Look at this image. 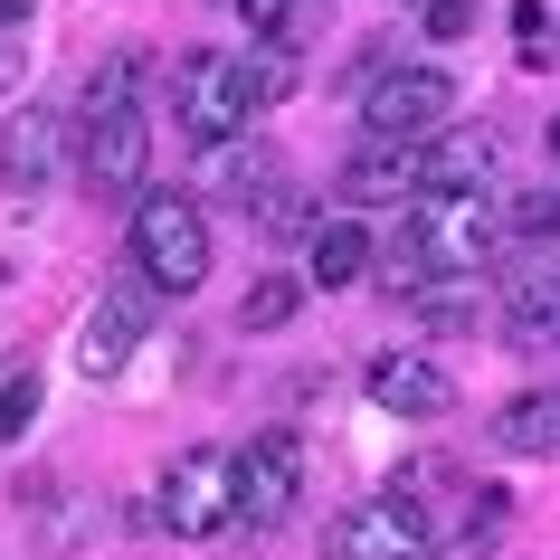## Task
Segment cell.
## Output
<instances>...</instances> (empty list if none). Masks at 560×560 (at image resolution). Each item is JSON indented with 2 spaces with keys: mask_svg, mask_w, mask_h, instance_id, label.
I'll use <instances>...</instances> for the list:
<instances>
[{
  "mask_svg": "<svg viewBox=\"0 0 560 560\" xmlns=\"http://www.w3.org/2000/svg\"><path fill=\"white\" fill-rule=\"evenodd\" d=\"M295 86V67L285 58H237V48H190L172 67V124L190 143H237L247 124L276 105V95Z\"/></svg>",
  "mask_w": 560,
  "mask_h": 560,
  "instance_id": "6da1fadb",
  "label": "cell"
},
{
  "mask_svg": "<svg viewBox=\"0 0 560 560\" xmlns=\"http://www.w3.org/2000/svg\"><path fill=\"white\" fill-rule=\"evenodd\" d=\"M503 219L485 190H418L409 229H399V266H418V276H485L503 247Z\"/></svg>",
  "mask_w": 560,
  "mask_h": 560,
  "instance_id": "7a4b0ae2",
  "label": "cell"
},
{
  "mask_svg": "<svg viewBox=\"0 0 560 560\" xmlns=\"http://www.w3.org/2000/svg\"><path fill=\"white\" fill-rule=\"evenodd\" d=\"M133 276L162 295H200L209 285V219L190 190H143L133 200Z\"/></svg>",
  "mask_w": 560,
  "mask_h": 560,
  "instance_id": "3957f363",
  "label": "cell"
},
{
  "mask_svg": "<svg viewBox=\"0 0 560 560\" xmlns=\"http://www.w3.org/2000/svg\"><path fill=\"white\" fill-rule=\"evenodd\" d=\"M143 172H152L143 105H77V180L95 200H143Z\"/></svg>",
  "mask_w": 560,
  "mask_h": 560,
  "instance_id": "277c9868",
  "label": "cell"
},
{
  "mask_svg": "<svg viewBox=\"0 0 560 560\" xmlns=\"http://www.w3.org/2000/svg\"><path fill=\"white\" fill-rule=\"evenodd\" d=\"M237 523V456L229 446H180L162 475V532L172 541H219Z\"/></svg>",
  "mask_w": 560,
  "mask_h": 560,
  "instance_id": "5b68a950",
  "label": "cell"
},
{
  "mask_svg": "<svg viewBox=\"0 0 560 560\" xmlns=\"http://www.w3.org/2000/svg\"><path fill=\"white\" fill-rule=\"evenodd\" d=\"M361 124H371V143H438L446 124H456V77L446 67H389L381 86H371V105H361Z\"/></svg>",
  "mask_w": 560,
  "mask_h": 560,
  "instance_id": "8992f818",
  "label": "cell"
},
{
  "mask_svg": "<svg viewBox=\"0 0 560 560\" xmlns=\"http://www.w3.org/2000/svg\"><path fill=\"white\" fill-rule=\"evenodd\" d=\"M438 532H428V503L381 494V503H342L324 523V560H428Z\"/></svg>",
  "mask_w": 560,
  "mask_h": 560,
  "instance_id": "52a82bcc",
  "label": "cell"
},
{
  "mask_svg": "<svg viewBox=\"0 0 560 560\" xmlns=\"http://www.w3.org/2000/svg\"><path fill=\"white\" fill-rule=\"evenodd\" d=\"M295 503H304V446H295V428L247 438V456H237V523H247V532H276Z\"/></svg>",
  "mask_w": 560,
  "mask_h": 560,
  "instance_id": "ba28073f",
  "label": "cell"
},
{
  "mask_svg": "<svg viewBox=\"0 0 560 560\" xmlns=\"http://www.w3.org/2000/svg\"><path fill=\"white\" fill-rule=\"evenodd\" d=\"M152 295H162V285H115V295H95V314L77 324V371H86V381H124V361L143 352V332H152Z\"/></svg>",
  "mask_w": 560,
  "mask_h": 560,
  "instance_id": "9c48e42d",
  "label": "cell"
},
{
  "mask_svg": "<svg viewBox=\"0 0 560 560\" xmlns=\"http://www.w3.org/2000/svg\"><path fill=\"white\" fill-rule=\"evenodd\" d=\"M58 152H67V124L48 105H20L10 133H0V180H10V200H38L48 180H58Z\"/></svg>",
  "mask_w": 560,
  "mask_h": 560,
  "instance_id": "30bf717a",
  "label": "cell"
},
{
  "mask_svg": "<svg viewBox=\"0 0 560 560\" xmlns=\"http://www.w3.org/2000/svg\"><path fill=\"white\" fill-rule=\"evenodd\" d=\"M371 409H389V418H446V409H456V381H446L428 352H381V361H371Z\"/></svg>",
  "mask_w": 560,
  "mask_h": 560,
  "instance_id": "8fae6325",
  "label": "cell"
},
{
  "mask_svg": "<svg viewBox=\"0 0 560 560\" xmlns=\"http://www.w3.org/2000/svg\"><path fill=\"white\" fill-rule=\"evenodd\" d=\"M494 180V133L485 124H446L438 143H418V190H485Z\"/></svg>",
  "mask_w": 560,
  "mask_h": 560,
  "instance_id": "7c38bea8",
  "label": "cell"
},
{
  "mask_svg": "<svg viewBox=\"0 0 560 560\" xmlns=\"http://www.w3.org/2000/svg\"><path fill=\"white\" fill-rule=\"evenodd\" d=\"M304 276L314 285H361L371 276V229L361 219H314L304 229Z\"/></svg>",
  "mask_w": 560,
  "mask_h": 560,
  "instance_id": "4fadbf2b",
  "label": "cell"
},
{
  "mask_svg": "<svg viewBox=\"0 0 560 560\" xmlns=\"http://www.w3.org/2000/svg\"><path fill=\"white\" fill-rule=\"evenodd\" d=\"M503 324H513V342H551L560 332V266H513L503 276Z\"/></svg>",
  "mask_w": 560,
  "mask_h": 560,
  "instance_id": "5bb4252c",
  "label": "cell"
},
{
  "mask_svg": "<svg viewBox=\"0 0 560 560\" xmlns=\"http://www.w3.org/2000/svg\"><path fill=\"white\" fill-rule=\"evenodd\" d=\"M342 200H418V152L409 143H371V152H352L342 162Z\"/></svg>",
  "mask_w": 560,
  "mask_h": 560,
  "instance_id": "9a60e30c",
  "label": "cell"
},
{
  "mask_svg": "<svg viewBox=\"0 0 560 560\" xmlns=\"http://www.w3.org/2000/svg\"><path fill=\"white\" fill-rule=\"evenodd\" d=\"M494 446L503 456H560V389H523L494 409Z\"/></svg>",
  "mask_w": 560,
  "mask_h": 560,
  "instance_id": "2e32d148",
  "label": "cell"
},
{
  "mask_svg": "<svg viewBox=\"0 0 560 560\" xmlns=\"http://www.w3.org/2000/svg\"><path fill=\"white\" fill-rule=\"evenodd\" d=\"M314 276H266V285H247V304H237V332H276V324H295V304Z\"/></svg>",
  "mask_w": 560,
  "mask_h": 560,
  "instance_id": "e0dca14e",
  "label": "cell"
},
{
  "mask_svg": "<svg viewBox=\"0 0 560 560\" xmlns=\"http://www.w3.org/2000/svg\"><path fill=\"white\" fill-rule=\"evenodd\" d=\"M38 418V371H0V446Z\"/></svg>",
  "mask_w": 560,
  "mask_h": 560,
  "instance_id": "ac0fdd59",
  "label": "cell"
},
{
  "mask_svg": "<svg viewBox=\"0 0 560 560\" xmlns=\"http://www.w3.org/2000/svg\"><path fill=\"white\" fill-rule=\"evenodd\" d=\"M133 86H143V58L124 48V58H105V67L86 77V105H133Z\"/></svg>",
  "mask_w": 560,
  "mask_h": 560,
  "instance_id": "d6986e66",
  "label": "cell"
},
{
  "mask_svg": "<svg viewBox=\"0 0 560 560\" xmlns=\"http://www.w3.org/2000/svg\"><path fill=\"white\" fill-rule=\"evenodd\" d=\"M503 219H513V237H560V200H551V190H532V200H513Z\"/></svg>",
  "mask_w": 560,
  "mask_h": 560,
  "instance_id": "ffe728a7",
  "label": "cell"
},
{
  "mask_svg": "<svg viewBox=\"0 0 560 560\" xmlns=\"http://www.w3.org/2000/svg\"><path fill=\"white\" fill-rule=\"evenodd\" d=\"M513 30H523V67H541L551 48H541V30H551V0H513Z\"/></svg>",
  "mask_w": 560,
  "mask_h": 560,
  "instance_id": "44dd1931",
  "label": "cell"
},
{
  "mask_svg": "<svg viewBox=\"0 0 560 560\" xmlns=\"http://www.w3.org/2000/svg\"><path fill=\"white\" fill-rule=\"evenodd\" d=\"M475 30V0H428V38H466Z\"/></svg>",
  "mask_w": 560,
  "mask_h": 560,
  "instance_id": "7402d4cb",
  "label": "cell"
},
{
  "mask_svg": "<svg viewBox=\"0 0 560 560\" xmlns=\"http://www.w3.org/2000/svg\"><path fill=\"white\" fill-rule=\"evenodd\" d=\"M237 10H247V30H285V10H295V0H237Z\"/></svg>",
  "mask_w": 560,
  "mask_h": 560,
  "instance_id": "603a6c76",
  "label": "cell"
},
{
  "mask_svg": "<svg viewBox=\"0 0 560 560\" xmlns=\"http://www.w3.org/2000/svg\"><path fill=\"white\" fill-rule=\"evenodd\" d=\"M38 0H0V30H20V20H30Z\"/></svg>",
  "mask_w": 560,
  "mask_h": 560,
  "instance_id": "cb8c5ba5",
  "label": "cell"
},
{
  "mask_svg": "<svg viewBox=\"0 0 560 560\" xmlns=\"http://www.w3.org/2000/svg\"><path fill=\"white\" fill-rule=\"evenodd\" d=\"M551 162H560V115H551Z\"/></svg>",
  "mask_w": 560,
  "mask_h": 560,
  "instance_id": "d4e9b609",
  "label": "cell"
}]
</instances>
